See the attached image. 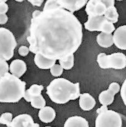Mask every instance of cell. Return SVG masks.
I'll return each instance as SVG.
<instances>
[{"label": "cell", "instance_id": "6da1fadb", "mask_svg": "<svg viewBox=\"0 0 126 127\" xmlns=\"http://www.w3.org/2000/svg\"><path fill=\"white\" fill-rule=\"evenodd\" d=\"M29 31L26 39L30 51L48 59L74 54L83 39L82 23L74 14L60 8L34 11Z\"/></svg>", "mask_w": 126, "mask_h": 127}, {"label": "cell", "instance_id": "7a4b0ae2", "mask_svg": "<svg viewBox=\"0 0 126 127\" xmlns=\"http://www.w3.org/2000/svg\"><path fill=\"white\" fill-rule=\"evenodd\" d=\"M46 93L54 103L65 104L79 97L80 83H73L65 78H56L47 87Z\"/></svg>", "mask_w": 126, "mask_h": 127}, {"label": "cell", "instance_id": "3957f363", "mask_svg": "<svg viewBox=\"0 0 126 127\" xmlns=\"http://www.w3.org/2000/svg\"><path fill=\"white\" fill-rule=\"evenodd\" d=\"M26 83L10 73L0 78V103H15L24 96Z\"/></svg>", "mask_w": 126, "mask_h": 127}, {"label": "cell", "instance_id": "277c9868", "mask_svg": "<svg viewBox=\"0 0 126 127\" xmlns=\"http://www.w3.org/2000/svg\"><path fill=\"white\" fill-rule=\"evenodd\" d=\"M17 43L13 33L8 29L0 27V60L8 61L14 56Z\"/></svg>", "mask_w": 126, "mask_h": 127}, {"label": "cell", "instance_id": "5b68a950", "mask_svg": "<svg viewBox=\"0 0 126 127\" xmlns=\"http://www.w3.org/2000/svg\"><path fill=\"white\" fill-rule=\"evenodd\" d=\"M98 116L95 120V127H122V120L119 113L108 110L107 106H102L97 110Z\"/></svg>", "mask_w": 126, "mask_h": 127}, {"label": "cell", "instance_id": "8992f818", "mask_svg": "<svg viewBox=\"0 0 126 127\" xmlns=\"http://www.w3.org/2000/svg\"><path fill=\"white\" fill-rule=\"evenodd\" d=\"M97 61L100 67L103 69H123L126 67V56L123 53H114L110 55L101 53L97 56Z\"/></svg>", "mask_w": 126, "mask_h": 127}, {"label": "cell", "instance_id": "52a82bcc", "mask_svg": "<svg viewBox=\"0 0 126 127\" xmlns=\"http://www.w3.org/2000/svg\"><path fill=\"white\" fill-rule=\"evenodd\" d=\"M114 5V0H90L86 4L85 12L88 16H103L105 11Z\"/></svg>", "mask_w": 126, "mask_h": 127}, {"label": "cell", "instance_id": "ba28073f", "mask_svg": "<svg viewBox=\"0 0 126 127\" xmlns=\"http://www.w3.org/2000/svg\"><path fill=\"white\" fill-rule=\"evenodd\" d=\"M121 90L120 85L117 83H112L107 90L103 91L99 96V101L102 106L110 105L114 101V96Z\"/></svg>", "mask_w": 126, "mask_h": 127}, {"label": "cell", "instance_id": "9c48e42d", "mask_svg": "<svg viewBox=\"0 0 126 127\" xmlns=\"http://www.w3.org/2000/svg\"><path fill=\"white\" fill-rule=\"evenodd\" d=\"M60 8L74 14L87 4V0H56Z\"/></svg>", "mask_w": 126, "mask_h": 127}, {"label": "cell", "instance_id": "30bf717a", "mask_svg": "<svg viewBox=\"0 0 126 127\" xmlns=\"http://www.w3.org/2000/svg\"><path fill=\"white\" fill-rule=\"evenodd\" d=\"M11 127H40V125L35 123L30 115L22 114L13 119Z\"/></svg>", "mask_w": 126, "mask_h": 127}, {"label": "cell", "instance_id": "8fae6325", "mask_svg": "<svg viewBox=\"0 0 126 127\" xmlns=\"http://www.w3.org/2000/svg\"><path fill=\"white\" fill-rule=\"evenodd\" d=\"M114 44L121 50H126V25H122L114 31Z\"/></svg>", "mask_w": 126, "mask_h": 127}, {"label": "cell", "instance_id": "7c38bea8", "mask_svg": "<svg viewBox=\"0 0 126 127\" xmlns=\"http://www.w3.org/2000/svg\"><path fill=\"white\" fill-rule=\"evenodd\" d=\"M106 20L103 16H88V20L84 23L85 28L90 32H101L102 25Z\"/></svg>", "mask_w": 126, "mask_h": 127}, {"label": "cell", "instance_id": "4fadbf2b", "mask_svg": "<svg viewBox=\"0 0 126 127\" xmlns=\"http://www.w3.org/2000/svg\"><path fill=\"white\" fill-rule=\"evenodd\" d=\"M9 70H10L11 74L18 78H20L26 72V64L23 60L15 59L10 64Z\"/></svg>", "mask_w": 126, "mask_h": 127}, {"label": "cell", "instance_id": "5bb4252c", "mask_svg": "<svg viewBox=\"0 0 126 127\" xmlns=\"http://www.w3.org/2000/svg\"><path fill=\"white\" fill-rule=\"evenodd\" d=\"M96 104L95 99L89 93L80 94L79 96V106L83 111H90Z\"/></svg>", "mask_w": 126, "mask_h": 127}, {"label": "cell", "instance_id": "9a60e30c", "mask_svg": "<svg viewBox=\"0 0 126 127\" xmlns=\"http://www.w3.org/2000/svg\"><path fill=\"white\" fill-rule=\"evenodd\" d=\"M38 117L40 121L45 123H50L55 120L56 112L50 106H45L40 109L38 112Z\"/></svg>", "mask_w": 126, "mask_h": 127}, {"label": "cell", "instance_id": "2e32d148", "mask_svg": "<svg viewBox=\"0 0 126 127\" xmlns=\"http://www.w3.org/2000/svg\"><path fill=\"white\" fill-rule=\"evenodd\" d=\"M56 60L48 59L40 54H36L34 62L38 68L41 69H50L56 63Z\"/></svg>", "mask_w": 126, "mask_h": 127}, {"label": "cell", "instance_id": "e0dca14e", "mask_svg": "<svg viewBox=\"0 0 126 127\" xmlns=\"http://www.w3.org/2000/svg\"><path fill=\"white\" fill-rule=\"evenodd\" d=\"M63 127H89V124L88 121L84 118L74 116L67 120Z\"/></svg>", "mask_w": 126, "mask_h": 127}, {"label": "cell", "instance_id": "ac0fdd59", "mask_svg": "<svg viewBox=\"0 0 126 127\" xmlns=\"http://www.w3.org/2000/svg\"><path fill=\"white\" fill-rule=\"evenodd\" d=\"M44 89V87L42 85H38V84H33L29 89L25 91L23 98L25 99L26 101L31 102L34 97L42 95V91Z\"/></svg>", "mask_w": 126, "mask_h": 127}, {"label": "cell", "instance_id": "d6986e66", "mask_svg": "<svg viewBox=\"0 0 126 127\" xmlns=\"http://www.w3.org/2000/svg\"><path fill=\"white\" fill-rule=\"evenodd\" d=\"M97 42L101 47H110L114 44L113 35L110 33H105L101 32L97 37Z\"/></svg>", "mask_w": 126, "mask_h": 127}, {"label": "cell", "instance_id": "ffe728a7", "mask_svg": "<svg viewBox=\"0 0 126 127\" xmlns=\"http://www.w3.org/2000/svg\"><path fill=\"white\" fill-rule=\"evenodd\" d=\"M103 16L108 22H111L113 24L117 23L119 19V14L117 13V8H115V6L109 8L105 11Z\"/></svg>", "mask_w": 126, "mask_h": 127}, {"label": "cell", "instance_id": "44dd1931", "mask_svg": "<svg viewBox=\"0 0 126 127\" xmlns=\"http://www.w3.org/2000/svg\"><path fill=\"white\" fill-rule=\"evenodd\" d=\"M74 54L58 60L60 66L65 70H70L74 65Z\"/></svg>", "mask_w": 126, "mask_h": 127}, {"label": "cell", "instance_id": "7402d4cb", "mask_svg": "<svg viewBox=\"0 0 126 127\" xmlns=\"http://www.w3.org/2000/svg\"><path fill=\"white\" fill-rule=\"evenodd\" d=\"M30 103H31V106L36 109H39V110L44 108L46 105V101L42 95L34 97Z\"/></svg>", "mask_w": 126, "mask_h": 127}, {"label": "cell", "instance_id": "603a6c76", "mask_svg": "<svg viewBox=\"0 0 126 127\" xmlns=\"http://www.w3.org/2000/svg\"><path fill=\"white\" fill-rule=\"evenodd\" d=\"M13 114L9 112L4 113L0 116V123L6 125L8 127H11V123L13 120Z\"/></svg>", "mask_w": 126, "mask_h": 127}, {"label": "cell", "instance_id": "cb8c5ba5", "mask_svg": "<svg viewBox=\"0 0 126 127\" xmlns=\"http://www.w3.org/2000/svg\"><path fill=\"white\" fill-rule=\"evenodd\" d=\"M115 30V28L114 27V24L112 23H111V22H109L107 20H106L103 23V25H102L101 32L105 33L112 34V33L114 32Z\"/></svg>", "mask_w": 126, "mask_h": 127}, {"label": "cell", "instance_id": "d4e9b609", "mask_svg": "<svg viewBox=\"0 0 126 127\" xmlns=\"http://www.w3.org/2000/svg\"><path fill=\"white\" fill-rule=\"evenodd\" d=\"M63 72V69L60 66V64H56L50 69V73L54 77H59L62 76Z\"/></svg>", "mask_w": 126, "mask_h": 127}, {"label": "cell", "instance_id": "484cf974", "mask_svg": "<svg viewBox=\"0 0 126 127\" xmlns=\"http://www.w3.org/2000/svg\"><path fill=\"white\" fill-rule=\"evenodd\" d=\"M9 65L6 61L0 60V78L4 76L6 74L8 73Z\"/></svg>", "mask_w": 126, "mask_h": 127}, {"label": "cell", "instance_id": "4316f807", "mask_svg": "<svg viewBox=\"0 0 126 127\" xmlns=\"http://www.w3.org/2000/svg\"><path fill=\"white\" fill-rule=\"evenodd\" d=\"M121 96L124 103L126 106V78L121 88Z\"/></svg>", "mask_w": 126, "mask_h": 127}, {"label": "cell", "instance_id": "83f0119b", "mask_svg": "<svg viewBox=\"0 0 126 127\" xmlns=\"http://www.w3.org/2000/svg\"><path fill=\"white\" fill-rule=\"evenodd\" d=\"M30 52V50L29 48L27 47L26 46H21L18 49V53L21 56L23 57H25L29 54Z\"/></svg>", "mask_w": 126, "mask_h": 127}, {"label": "cell", "instance_id": "f1b7e54d", "mask_svg": "<svg viewBox=\"0 0 126 127\" xmlns=\"http://www.w3.org/2000/svg\"><path fill=\"white\" fill-rule=\"evenodd\" d=\"M8 5L6 3H0V15L6 14L8 11Z\"/></svg>", "mask_w": 126, "mask_h": 127}, {"label": "cell", "instance_id": "f546056e", "mask_svg": "<svg viewBox=\"0 0 126 127\" xmlns=\"http://www.w3.org/2000/svg\"><path fill=\"white\" fill-rule=\"evenodd\" d=\"M8 20V17L6 14L0 15V25H4L7 23Z\"/></svg>", "mask_w": 126, "mask_h": 127}, {"label": "cell", "instance_id": "4dcf8cb0", "mask_svg": "<svg viewBox=\"0 0 126 127\" xmlns=\"http://www.w3.org/2000/svg\"><path fill=\"white\" fill-rule=\"evenodd\" d=\"M28 2H30L32 5L36 6H40L44 2L43 0H28Z\"/></svg>", "mask_w": 126, "mask_h": 127}, {"label": "cell", "instance_id": "1f68e13d", "mask_svg": "<svg viewBox=\"0 0 126 127\" xmlns=\"http://www.w3.org/2000/svg\"><path fill=\"white\" fill-rule=\"evenodd\" d=\"M6 0H0V3H6Z\"/></svg>", "mask_w": 126, "mask_h": 127}, {"label": "cell", "instance_id": "d6a6232c", "mask_svg": "<svg viewBox=\"0 0 126 127\" xmlns=\"http://www.w3.org/2000/svg\"><path fill=\"white\" fill-rule=\"evenodd\" d=\"M16 1H18V2H23V0H17Z\"/></svg>", "mask_w": 126, "mask_h": 127}, {"label": "cell", "instance_id": "836d02e7", "mask_svg": "<svg viewBox=\"0 0 126 127\" xmlns=\"http://www.w3.org/2000/svg\"></svg>", "mask_w": 126, "mask_h": 127}]
</instances>
